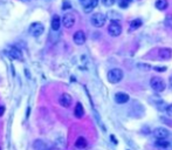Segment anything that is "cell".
Masks as SVG:
<instances>
[{
  "mask_svg": "<svg viewBox=\"0 0 172 150\" xmlns=\"http://www.w3.org/2000/svg\"><path fill=\"white\" fill-rule=\"evenodd\" d=\"M106 78H108V81L110 83H118L123 79V72L119 68H114L108 72Z\"/></svg>",
  "mask_w": 172,
  "mask_h": 150,
  "instance_id": "1",
  "label": "cell"
},
{
  "mask_svg": "<svg viewBox=\"0 0 172 150\" xmlns=\"http://www.w3.org/2000/svg\"><path fill=\"white\" fill-rule=\"evenodd\" d=\"M150 86H151V88H152L155 92H157V93L164 92V90H165V87H166V86H165V81H164L162 78H158V76H155V78L151 79Z\"/></svg>",
  "mask_w": 172,
  "mask_h": 150,
  "instance_id": "2",
  "label": "cell"
},
{
  "mask_svg": "<svg viewBox=\"0 0 172 150\" xmlns=\"http://www.w3.org/2000/svg\"><path fill=\"white\" fill-rule=\"evenodd\" d=\"M106 21V16L103 13H95L94 15H92V18H90L92 25H93L94 27H97V28L104 26Z\"/></svg>",
  "mask_w": 172,
  "mask_h": 150,
  "instance_id": "3",
  "label": "cell"
},
{
  "mask_svg": "<svg viewBox=\"0 0 172 150\" xmlns=\"http://www.w3.org/2000/svg\"><path fill=\"white\" fill-rule=\"evenodd\" d=\"M108 33L111 35V37H119L121 33H122V25L119 24L118 21L114 20L110 22L109 27H108Z\"/></svg>",
  "mask_w": 172,
  "mask_h": 150,
  "instance_id": "4",
  "label": "cell"
},
{
  "mask_svg": "<svg viewBox=\"0 0 172 150\" xmlns=\"http://www.w3.org/2000/svg\"><path fill=\"white\" fill-rule=\"evenodd\" d=\"M29 34L32 35V37H34V38H38L40 37L42 33H43V31H45V27H43V25L41 24V22H33L31 26H29Z\"/></svg>",
  "mask_w": 172,
  "mask_h": 150,
  "instance_id": "5",
  "label": "cell"
},
{
  "mask_svg": "<svg viewBox=\"0 0 172 150\" xmlns=\"http://www.w3.org/2000/svg\"><path fill=\"white\" fill-rule=\"evenodd\" d=\"M6 53L7 55L11 57V59H13V60H20V61H22L24 60V56H22V53H21V51L20 49H18L16 47H10L7 51H6Z\"/></svg>",
  "mask_w": 172,
  "mask_h": 150,
  "instance_id": "6",
  "label": "cell"
},
{
  "mask_svg": "<svg viewBox=\"0 0 172 150\" xmlns=\"http://www.w3.org/2000/svg\"><path fill=\"white\" fill-rule=\"evenodd\" d=\"M153 136L156 137L157 140H166L168 137L170 136V131L163 127H159V128H156L153 130Z\"/></svg>",
  "mask_w": 172,
  "mask_h": 150,
  "instance_id": "7",
  "label": "cell"
},
{
  "mask_svg": "<svg viewBox=\"0 0 172 150\" xmlns=\"http://www.w3.org/2000/svg\"><path fill=\"white\" fill-rule=\"evenodd\" d=\"M62 25L66 28H71L75 25V16L74 14L71 13H67L63 15L62 18Z\"/></svg>",
  "mask_w": 172,
  "mask_h": 150,
  "instance_id": "8",
  "label": "cell"
},
{
  "mask_svg": "<svg viewBox=\"0 0 172 150\" xmlns=\"http://www.w3.org/2000/svg\"><path fill=\"white\" fill-rule=\"evenodd\" d=\"M71 102H73V99H71V96L69 95L68 93H63L62 95L60 96V99H59V103H60L62 107H65V108L70 107Z\"/></svg>",
  "mask_w": 172,
  "mask_h": 150,
  "instance_id": "9",
  "label": "cell"
},
{
  "mask_svg": "<svg viewBox=\"0 0 172 150\" xmlns=\"http://www.w3.org/2000/svg\"><path fill=\"white\" fill-rule=\"evenodd\" d=\"M73 40L74 42L76 43V45H83L84 42H86V34L82 32V31H77L76 33H74V35H73Z\"/></svg>",
  "mask_w": 172,
  "mask_h": 150,
  "instance_id": "10",
  "label": "cell"
},
{
  "mask_svg": "<svg viewBox=\"0 0 172 150\" xmlns=\"http://www.w3.org/2000/svg\"><path fill=\"white\" fill-rule=\"evenodd\" d=\"M158 55L162 60H170L172 56V51L170 48H160Z\"/></svg>",
  "mask_w": 172,
  "mask_h": 150,
  "instance_id": "11",
  "label": "cell"
},
{
  "mask_svg": "<svg viewBox=\"0 0 172 150\" xmlns=\"http://www.w3.org/2000/svg\"><path fill=\"white\" fill-rule=\"evenodd\" d=\"M129 95L128 94H125V93H117L116 95H115V101L119 103V104H123V103H127L128 101H129Z\"/></svg>",
  "mask_w": 172,
  "mask_h": 150,
  "instance_id": "12",
  "label": "cell"
},
{
  "mask_svg": "<svg viewBox=\"0 0 172 150\" xmlns=\"http://www.w3.org/2000/svg\"><path fill=\"white\" fill-rule=\"evenodd\" d=\"M97 5H98V0H89V1L84 5L83 10H84V12H86V13H90V12L93 11Z\"/></svg>",
  "mask_w": 172,
  "mask_h": 150,
  "instance_id": "13",
  "label": "cell"
},
{
  "mask_svg": "<svg viewBox=\"0 0 172 150\" xmlns=\"http://www.w3.org/2000/svg\"><path fill=\"white\" fill-rule=\"evenodd\" d=\"M74 115L75 117L77 119H82L83 115H84V109H83V106L81 103H76V107H75V110H74Z\"/></svg>",
  "mask_w": 172,
  "mask_h": 150,
  "instance_id": "14",
  "label": "cell"
},
{
  "mask_svg": "<svg viewBox=\"0 0 172 150\" xmlns=\"http://www.w3.org/2000/svg\"><path fill=\"white\" fill-rule=\"evenodd\" d=\"M169 7V1L168 0H157L156 1V8L159 11H165Z\"/></svg>",
  "mask_w": 172,
  "mask_h": 150,
  "instance_id": "15",
  "label": "cell"
},
{
  "mask_svg": "<svg viewBox=\"0 0 172 150\" xmlns=\"http://www.w3.org/2000/svg\"><path fill=\"white\" fill-rule=\"evenodd\" d=\"M61 26V19L59 18V15H54L52 19V29L53 31H59Z\"/></svg>",
  "mask_w": 172,
  "mask_h": 150,
  "instance_id": "16",
  "label": "cell"
},
{
  "mask_svg": "<svg viewBox=\"0 0 172 150\" xmlns=\"http://www.w3.org/2000/svg\"><path fill=\"white\" fill-rule=\"evenodd\" d=\"M87 144H88L87 140L82 136L79 137V138L76 140V142H75V147H76L77 149H84V148L87 147Z\"/></svg>",
  "mask_w": 172,
  "mask_h": 150,
  "instance_id": "17",
  "label": "cell"
},
{
  "mask_svg": "<svg viewBox=\"0 0 172 150\" xmlns=\"http://www.w3.org/2000/svg\"><path fill=\"white\" fill-rule=\"evenodd\" d=\"M34 149L35 150H46L47 149V146L43 141H40V140H36L34 142Z\"/></svg>",
  "mask_w": 172,
  "mask_h": 150,
  "instance_id": "18",
  "label": "cell"
},
{
  "mask_svg": "<svg viewBox=\"0 0 172 150\" xmlns=\"http://www.w3.org/2000/svg\"><path fill=\"white\" fill-rule=\"evenodd\" d=\"M142 24H143V22H142L141 19H135V20H133V21L130 22V29H131V31H135V29L141 27Z\"/></svg>",
  "mask_w": 172,
  "mask_h": 150,
  "instance_id": "19",
  "label": "cell"
},
{
  "mask_svg": "<svg viewBox=\"0 0 172 150\" xmlns=\"http://www.w3.org/2000/svg\"><path fill=\"white\" fill-rule=\"evenodd\" d=\"M164 25H165V27H166V28L172 29V14H168V15L165 16Z\"/></svg>",
  "mask_w": 172,
  "mask_h": 150,
  "instance_id": "20",
  "label": "cell"
},
{
  "mask_svg": "<svg viewBox=\"0 0 172 150\" xmlns=\"http://www.w3.org/2000/svg\"><path fill=\"white\" fill-rule=\"evenodd\" d=\"M156 146L159 148H169L170 147V142H168L166 140H158L156 142Z\"/></svg>",
  "mask_w": 172,
  "mask_h": 150,
  "instance_id": "21",
  "label": "cell"
},
{
  "mask_svg": "<svg viewBox=\"0 0 172 150\" xmlns=\"http://www.w3.org/2000/svg\"><path fill=\"white\" fill-rule=\"evenodd\" d=\"M115 2H116V0H102V4H103L104 6H106V7L112 6Z\"/></svg>",
  "mask_w": 172,
  "mask_h": 150,
  "instance_id": "22",
  "label": "cell"
},
{
  "mask_svg": "<svg viewBox=\"0 0 172 150\" xmlns=\"http://www.w3.org/2000/svg\"><path fill=\"white\" fill-rule=\"evenodd\" d=\"M118 4L122 8H127V7L129 6V1H128V0H119Z\"/></svg>",
  "mask_w": 172,
  "mask_h": 150,
  "instance_id": "23",
  "label": "cell"
},
{
  "mask_svg": "<svg viewBox=\"0 0 172 150\" xmlns=\"http://www.w3.org/2000/svg\"><path fill=\"white\" fill-rule=\"evenodd\" d=\"M69 8H71V4H70L69 1L65 0V1H63V6H62V10H69Z\"/></svg>",
  "mask_w": 172,
  "mask_h": 150,
  "instance_id": "24",
  "label": "cell"
},
{
  "mask_svg": "<svg viewBox=\"0 0 172 150\" xmlns=\"http://www.w3.org/2000/svg\"><path fill=\"white\" fill-rule=\"evenodd\" d=\"M166 114H168L169 116H171V117H172V103H171V104H169V106L166 107Z\"/></svg>",
  "mask_w": 172,
  "mask_h": 150,
  "instance_id": "25",
  "label": "cell"
},
{
  "mask_svg": "<svg viewBox=\"0 0 172 150\" xmlns=\"http://www.w3.org/2000/svg\"><path fill=\"white\" fill-rule=\"evenodd\" d=\"M137 67H139V68H142V69H145V70L150 69V66H149V65H143V63H138Z\"/></svg>",
  "mask_w": 172,
  "mask_h": 150,
  "instance_id": "26",
  "label": "cell"
},
{
  "mask_svg": "<svg viewBox=\"0 0 172 150\" xmlns=\"http://www.w3.org/2000/svg\"><path fill=\"white\" fill-rule=\"evenodd\" d=\"M156 70H158V72H165L166 70V67H155Z\"/></svg>",
  "mask_w": 172,
  "mask_h": 150,
  "instance_id": "27",
  "label": "cell"
},
{
  "mask_svg": "<svg viewBox=\"0 0 172 150\" xmlns=\"http://www.w3.org/2000/svg\"><path fill=\"white\" fill-rule=\"evenodd\" d=\"M4 113H5V108H4L2 106H0V116H2Z\"/></svg>",
  "mask_w": 172,
  "mask_h": 150,
  "instance_id": "28",
  "label": "cell"
},
{
  "mask_svg": "<svg viewBox=\"0 0 172 150\" xmlns=\"http://www.w3.org/2000/svg\"><path fill=\"white\" fill-rule=\"evenodd\" d=\"M80 1H81V2H83V4H84V5H86V4H87V2H88V1H89V0H80Z\"/></svg>",
  "mask_w": 172,
  "mask_h": 150,
  "instance_id": "29",
  "label": "cell"
},
{
  "mask_svg": "<svg viewBox=\"0 0 172 150\" xmlns=\"http://www.w3.org/2000/svg\"><path fill=\"white\" fill-rule=\"evenodd\" d=\"M170 86H171V87H172V76H171V78H170Z\"/></svg>",
  "mask_w": 172,
  "mask_h": 150,
  "instance_id": "30",
  "label": "cell"
},
{
  "mask_svg": "<svg viewBox=\"0 0 172 150\" xmlns=\"http://www.w3.org/2000/svg\"><path fill=\"white\" fill-rule=\"evenodd\" d=\"M128 1H130V0H128Z\"/></svg>",
  "mask_w": 172,
  "mask_h": 150,
  "instance_id": "31",
  "label": "cell"
},
{
  "mask_svg": "<svg viewBox=\"0 0 172 150\" xmlns=\"http://www.w3.org/2000/svg\"><path fill=\"white\" fill-rule=\"evenodd\" d=\"M0 150H1V149H0Z\"/></svg>",
  "mask_w": 172,
  "mask_h": 150,
  "instance_id": "32",
  "label": "cell"
}]
</instances>
